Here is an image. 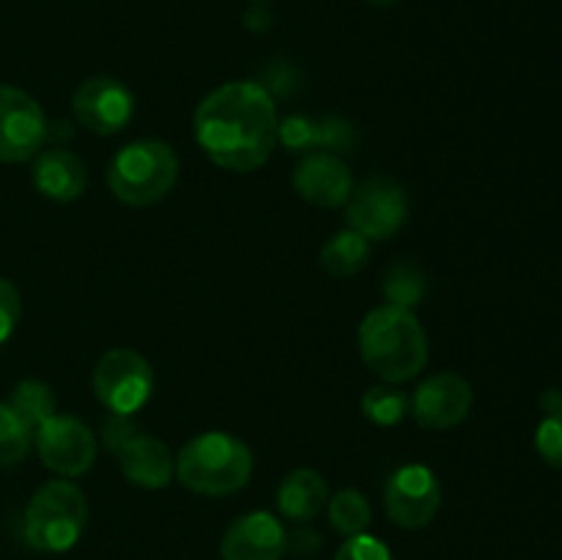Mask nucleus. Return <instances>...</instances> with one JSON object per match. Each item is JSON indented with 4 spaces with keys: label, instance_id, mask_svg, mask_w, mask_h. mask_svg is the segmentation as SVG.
Returning <instances> with one entry per match:
<instances>
[{
    "label": "nucleus",
    "instance_id": "f257e3e1",
    "mask_svg": "<svg viewBox=\"0 0 562 560\" xmlns=\"http://www.w3.org/2000/svg\"><path fill=\"white\" fill-rule=\"evenodd\" d=\"M278 104L256 80L214 88L195 110V141L217 168L250 173L267 165L278 146Z\"/></svg>",
    "mask_w": 562,
    "mask_h": 560
},
{
    "label": "nucleus",
    "instance_id": "f03ea898",
    "mask_svg": "<svg viewBox=\"0 0 562 560\" xmlns=\"http://www.w3.org/2000/svg\"><path fill=\"white\" fill-rule=\"evenodd\" d=\"M362 362L390 384L415 379L428 362V335L420 318L406 307H373L360 324Z\"/></svg>",
    "mask_w": 562,
    "mask_h": 560
},
{
    "label": "nucleus",
    "instance_id": "7ed1b4c3",
    "mask_svg": "<svg viewBox=\"0 0 562 560\" xmlns=\"http://www.w3.org/2000/svg\"><path fill=\"white\" fill-rule=\"evenodd\" d=\"M252 475V453L228 432H203L176 456V478L203 497H228L247 486Z\"/></svg>",
    "mask_w": 562,
    "mask_h": 560
},
{
    "label": "nucleus",
    "instance_id": "20e7f679",
    "mask_svg": "<svg viewBox=\"0 0 562 560\" xmlns=\"http://www.w3.org/2000/svg\"><path fill=\"white\" fill-rule=\"evenodd\" d=\"M88 500L71 478H53L33 492L25 508V541L38 552H66L80 541Z\"/></svg>",
    "mask_w": 562,
    "mask_h": 560
},
{
    "label": "nucleus",
    "instance_id": "39448f33",
    "mask_svg": "<svg viewBox=\"0 0 562 560\" xmlns=\"http://www.w3.org/2000/svg\"><path fill=\"white\" fill-rule=\"evenodd\" d=\"M179 157L165 141H132L113 157L108 170L110 192L126 206H151L173 190Z\"/></svg>",
    "mask_w": 562,
    "mask_h": 560
},
{
    "label": "nucleus",
    "instance_id": "423d86ee",
    "mask_svg": "<svg viewBox=\"0 0 562 560\" xmlns=\"http://www.w3.org/2000/svg\"><path fill=\"white\" fill-rule=\"evenodd\" d=\"M93 393L110 415H135L154 393L151 362L135 349H110L93 368Z\"/></svg>",
    "mask_w": 562,
    "mask_h": 560
},
{
    "label": "nucleus",
    "instance_id": "0eeeda50",
    "mask_svg": "<svg viewBox=\"0 0 562 560\" xmlns=\"http://www.w3.org/2000/svg\"><path fill=\"white\" fill-rule=\"evenodd\" d=\"M406 212H409V201H406L404 187L390 176H371L357 184L346 201L349 225L368 242H382L398 234L401 225L406 223Z\"/></svg>",
    "mask_w": 562,
    "mask_h": 560
},
{
    "label": "nucleus",
    "instance_id": "6e6552de",
    "mask_svg": "<svg viewBox=\"0 0 562 560\" xmlns=\"http://www.w3.org/2000/svg\"><path fill=\"white\" fill-rule=\"evenodd\" d=\"M49 137L47 115L27 91L0 86V163H27Z\"/></svg>",
    "mask_w": 562,
    "mask_h": 560
},
{
    "label": "nucleus",
    "instance_id": "1a4fd4ad",
    "mask_svg": "<svg viewBox=\"0 0 562 560\" xmlns=\"http://www.w3.org/2000/svg\"><path fill=\"white\" fill-rule=\"evenodd\" d=\"M42 464L58 478H80L97 461V437L75 415L55 412L33 432Z\"/></svg>",
    "mask_w": 562,
    "mask_h": 560
},
{
    "label": "nucleus",
    "instance_id": "9d476101",
    "mask_svg": "<svg viewBox=\"0 0 562 560\" xmlns=\"http://www.w3.org/2000/svg\"><path fill=\"white\" fill-rule=\"evenodd\" d=\"M442 505V486L426 464H406L390 475L384 486L387 516L404 530H423L434 522Z\"/></svg>",
    "mask_w": 562,
    "mask_h": 560
},
{
    "label": "nucleus",
    "instance_id": "9b49d317",
    "mask_svg": "<svg viewBox=\"0 0 562 560\" xmlns=\"http://www.w3.org/2000/svg\"><path fill=\"white\" fill-rule=\"evenodd\" d=\"M77 124L93 135H115L124 130L135 113V97L115 77H88L71 97Z\"/></svg>",
    "mask_w": 562,
    "mask_h": 560
},
{
    "label": "nucleus",
    "instance_id": "f8f14e48",
    "mask_svg": "<svg viewBox=\"0 0 562 560\" xmlns=\"http://www.w3.org/2000/svg\"><path fill=\"white\" fill-rule=\"evenodd\" d=\"M472 410V388L459 373H434L409 399V412L417 426L428 432H448L467 421Z\"/></svg>",
    "mask_w": 562,
    "mask_h": 560
},
{
    "label": "nucleus",
    "instance_id": "ddd939ff",
    "mask_svg": "<svg viewBox=\"0 0 562 560\" xmlns=\"http://www.w3.org/2000/svg\"><path fill=\"white\" fill-rule=\"evenodd\" d=\"M289 552V533L269 511H250L228 525L220 541L223 560H283Z\"/></svg>",
    "mask_w": 562,
    "mask_h": 560
},
{
    "label": "nucleus",
    "instance_id": "4468645a",
    "mask_svg": "<svg viewBox=\"0 0 562 560\" xmlns=\"http://www.w3.org/2000/svg\"><path fill=\"white\" fill-rule=\"evenodd\" d=\"M294 190L302 201L313 206L338 209L346 206L355 181H351L349 165L333 152H311L296 163L294 168Z\"/></svg>",
    "mask_w": 562,
    "mask_h": 560
},
{
    "label": "nucleus",
    "instance_id": "2eb2a0df",
    "mask_svg": "<svg viewBox=\"0 0 562 560\" xmlns=\"http://www.w3.org/2000/svg\"><path fill=\"white\" fill-rule=\"evenodd\" d=\"M121 472L140 489H162L176 478V456L162 439L151 434H135L115 450Z\"/></svg>",
    "mask_w": 562,
    "mask_h": 560
},
{
    "label": "nucleus",
    "instance_id": "dca6fc26",
    "mask_svg": "<svg viewBox=\"0 0 562 560\" xmlns=\"http://www.w3.org/2000/svg\"><path fill=\"white\" fill-rule=\"evenodd\" d=\"M88 173L82 159L64 146L44 148L33 163V187L55 203H69L86 192Z\"/></svg>",
    "mask_w": 562,
    "mask_h": 560
},
{
    "label": "nucleus",
    "instance_id": "f3484780",
    "mask_svg": "<svg viewBox=\"0 0 562 560\" xmlns=\"http://www.w3.org/2000/svg\"><path fill=\"white\" fill-rule=\"evenodd\" d=\"M329 486L322 472L311 467H296L280 481L278 508L291 522H311L327 508Z\"/></svg>",
    "mask_w": 562,
    "mask_h": 560
},
{
    "label": "nucleus",
    "instance_id": "a211bd4d",
    "mask_svg": "<svg viewBox=\"0 0 562 560\" xmlns=\"http://www.w3.org/2000/svg\"><path fill=\"white\" fill-rule=\"evenodd\" d=\"M368 258H371V242L362 234H357L355 228L333 234L324 242L322 253H318L322 269L333 275V278H351V275L362 272Z\"/></svg>",
    "mask_w": 562,
    "mask_h": 560
},
{
    "label": "nucleus",
    "instance_id": "6ab92c4d",
    "mask_svg": "<svg viewBox=\"0 0 562 560\" xmlns=\"http://www.w3.org/2000/svg\"><path fill=\"white\" fill-rule=\"evenodd\" d=\"M5 404L22 417L31 432H36L44 421L55 415V393L47 382H38V379H22L14 390H11L9 401Z\"/></svg>",
    "mask_w": 562,
    "mask_h": 560
},
{
    "label": "nucleus",
    "instance_id": "aec40b11",
    "mask_svg": "<svg viewBox=\"0 0 562 560\" xmlns=\"http://www.w3.org/2000/svg\"><path fill=\"white\" fill-rule=\"evenodd\" d=\"M329 525L340 533V536L351 538L360 536L371 525V503L362 492L357 489H340L338 494H333L327 503Z\"/></svg>",
    "mask_w": 562,
    "mask_h": 560
},
{
    "label": "nucleus",
    "instance_id": "412c9836",
    "mask_svg": "<svg viewBox=\"0 0 562 560\" xmlns=\"http://www.w3.org/2000/svg\"><path fill=\"white\" fill-rule=\"evenodd\" d=\"M382 294L384 300H387V305L412 311V307L423 300V294H426V275L420 272L417 264L395 261L393 267L384 272Z\"/></svg>",
    "mask_w": 562,
    "mask_h": 560
},
{
    "label": "nucleus",
    "instance_id": "4be33fe9",
    "mask_svg": "<svg viewBox=\"0 0 562 560\" xmlns=\"http://www.w3.org/2000/svg\"><path fill=\"white\" fill-rule=\"evenodd\" d=\"M360 406L362 415L376 423V426H395L409 412V395L395 388V384L384 382L376 384V388H368L366 395L360 399Z\"/></svg>",
    "mask_w": 562,
    "mask_h": 560
},
{
    "label": "nucleus",
    "instance_id": "5701e85b",
    "mask_svg": "<svg viewBox=\"0 0 562 560\" xmlns=\"http://www.w3.org/2000/svg\"><path fill=\"white\" fill-rule=\"evenodd\" d=\"M33 445V432L9 404H0V470L25 461Z\"/></svg>",
    "mask_w": 562,
    "mask_h": 560
},
{
    "label": "nucleus",
    "instance_id": "b1692460",
    "mask_svg": "<svg viewBox=\"0 0 562 560\" xmlns=\"http://www.w3.org/2000/svg\"><path fill=\"white\" fill-rule=\"evenodd\" d=\"M536 450L549 467L562 470V415H547L536 432Z\"/></svg>",
    "mask_w": 562,
    "mask_h": 560
},
{
    "label": "nucleus",
    "instance_id": "393cba45",
    "mask_svg": "<svg viewBox=\"0 0 562 560\" xmlns=\"http://www.w3.org/2000/svg\"><path fill=\"white\" fill-rule=\"evenodd\" d=\"M333 560H393V552L382 538L360 533V536L346 538Z\"/></svg>",
    "mask_w": 562,
    "mask_h": 560
},
{
    "label": "nucleus",
    "instance_id": "a878e982",
    "mask_svg": "<svg viewBox=\"0 0 562 560\" xmlns=\"http://www.w3.org/2000/svg\"><path fill=\"white\" fill-rule=\"evenodd\" d=\"M278 141L291 152H302V148L318 146V121L305 119V115H289L280 124Z\"/></svg>",
    "mask_w": 562,
    "mask_h": 560
},
{
    "label": "nucleus",
    "instance_id": "bb28decb",
    "mask_svg": "<svg viewBox=\"0 0 562 560\" xmlns=\"http://www.w3.org/2000/svg\"><path fill=\"white\" fill-rule=\"evenodd\" d=\"M20 313H22V300L20 291L11 280L0 278V344L11 338V333L20 324Z\"/></svg>",
    "mask_w": 562,
    "mask_h": 560
},
{
    "label": "nucleus",
    "instance_id": "cd10ccee",
    "mask_svg": "<svg viewBox=\"0 0 562 560\" xmlns=\"http://www.w3.org/2000/svg\"><path fill=\"white\" fill-rule=\"evenodd\" d=\"M135 434H140V426L132 421V415H110L108 421L102 423V437L113 453L126 443V439L135 437Z\"/></svg>",
    "mask_w": 562,
    "mask_h": 560
},
{
    "label": "nucleus",
    "instance_id": "c85d7f7f",
    "mask_svg": "<svg viewBox=\"0 0 562 560\" xmlns=\"http://www.w3.org/2000/svg\"><path fill=\"white\" fill-rule=\"evenodd\" d=\"M541 410L547 412V415H562V393H560V390H547V393L541 395Z\"/></svg>",
    "mask_w": 562,
    "mask_h": 560
},
{
    "label": "nucleus",
    "instance_id": "c756f323",
    "mask_svg": "<svg viewBox=\"0 0 562 560\" xmlns=\"http://www.w3.org/2000/svg\"><path fill=\"white\" fill-rule=\"evenodd\" d=\"M371 3H379V5H387V3H395V0H371Z\"/></svg>",
    "mask_w": 562,
    "mask_h": 560
},
{
    "label": "nucleus",
    "instance_id": "7c9ffc66",
    "mask_svg": "<svg viewBox=\"0 0 562 560\" xmlns=\"http://www.w3.org/2000/svg\"><path fill=\"white\" fill-rule=\"evenodd\" d=\"M256 3H263V0H256Z\"/></svg>",
    "mask_w": 562,
    "mask_h": 560
}]
</instances>
